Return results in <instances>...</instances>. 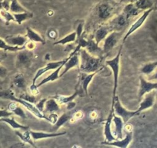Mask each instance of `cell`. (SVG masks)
Returning <instances> with one entry per match:
<instances>
[{"mask_svg":"<svg viewBox=\"0 0 157 148\" xmlns=\"http://www.w3.org/2000/svg\"><path fill=\"white\" fill-rule=\"evenodd\" d=\"M78 54L80 58L79 69L81 72L85 73H93L99 71L102 63L101 57L91 55L86 49H80V50L78 51Z\"/></svg>","mask_w":157,"mask_h":148,"instance_id":"cell-1","label":"cell"},{"mask_svg":"<svg viewBox=\"0 0 157 148\" xmlns=\"http://www.w3.org/2000/svg\"><path fill=\"white\" fill-rule=\"evenodd\" d=\"M0 98L4 99H10V100L14 101V102L18 103L20 105H22V107H25L28 111H29L33 116L36 117L37 118L39 119H44L46 120H49L48 117H46L43 113H41L36 107L35 104L31 103L29 102H27V101L24 100V99H21L19 96H16L14 92L12 89H7V90H0Z\"/></svg>","mask_w":157,"mask_h":148,"instance_id":"cell-2","label":"cell"},{"mask_svg":"<svg viewBox=\"0 0 157 148\" xmlns=\"http://www.w3.org/2000/svg\"><path fill=\"white\" fill-rule=\"evenodd\" d=\"M122 49L123 45L120 46L119 52L116 54L115 57L111 60H107L105 61V64L110 67L113 71V100H114L116 96V91L118 88V84H119V76H120V56H121Z\"/></svg>","mask_w":157,"mask_h":148,"instance_id":"cell-3","label":"cell"},{"mask_svg":"<svg viewBox=\"0 0 157 148\" xmlns=\"http://www.w3.org/2000/svg\"><path fill=\"white\" fill-rule=\"evenodd\" d=\"M112 108L114 110V114L116 116L121 117L125 123H127L130 119H132L134 116L136 115V112L135 111H131L125 108L122 103H120V99L117 96H116L114 100H113L112 103Z\"/></svg>","mask_w":157,"mask_h":148,"instance_id":"cell-4","label":"cell"},{"mask_svg":"<svg viewBox=\"0 0 157 148\" xmlns=\"http://www.w3.org/2000/svg\"><path fill=\"white\" fill-rule=\"evenodd\" d=\"M33 58V53H32V51H29L24 48L22 50L17 52L16 59V67L20 69H28L31 66Z\"/></svg>","mask_w":157,"mask_h":148,"instance_id":"cell-5","label":"cell"},{"mask_svg":"<svg viewBox=\"0 0 157 148\" xmlns=\"http://www.w3.org/2000/svg\"><path fill=\"white\" fill-rule=\"evenodd\" d=\"M121 37V33L118 31H112L106 38L103 40V46H102V52L103 54H107L114 49L117 43Z\"/></svg>","mask_w":157,"mask_h":148,"instance_id":"cell-6","label":"cell"},{"mask_svg":"<svg viewBox=\"0 0 157 148\" xmlns=\"http://www.w3.org/2000/svg\"><path fill=\"white\" fill-rule=\"evenodd\" d=\"M152 10H153V9L152 8V9H149V10H146V11L143 12V14H142L141 16H140V17H139L138 19H137L136 20L135 22H134L131 25V26L129 27V29H128V31L126 32V33L125 34V36H123V43H124V42L127 40V38L129 37V36H130V35H132L134 32L136 31L138 29H140V27L143 25V23L146 22V20L147 19V18L149 17V16L150 15V13H152Z\"/></svg>","mask_w":157,"mask_h":148,"instance_id":"cell-7","label":"cell"},{"mask_svg":"<svg viewBox=\"0 0 157 148\" xmlns=\"http://www.w3.org/2000/svg\"><path fill=\"white\" fill-rule=\"evenodd\" d=\"M79 50H80V48L77 46L75 49L69 56V60H68V61L66 62L64 67H63L64 68V70L63 71V72L60 75L61 77L64 76L66 72H69L72 68L79 66V64H80V58H79V54H78V51Z\"/></svg>","mask_w":157,"mask_h":148,"instance_id":"cell-8","label":"cell"},{"mask_svg":"<svg viewBox=\"0 0 157 148\" xmlns=\"http://www.w3.org/2000/svg\"><path fill=\"white\" fill-rule=\"evenodd\" d=\"M155 96H156V92H155V90H153V91L147 93V94L143 96V99L140 103V107L136 110V115L140 114V113H142L144 110H146L153 107L155 101Z\"/></svg>","mask_w":157,"mask_h":148,"instance_id":"cell-9","label":"cell"},{"mask_svg":"<svg viewBox=\"0 0 157 148\" xmlns=\"http://www.w3.org/2000/svg\"><path fill=\"white\" fill-rule=\"evenodd\" d=\"M140 84L139 90V99H141L147 93L157 90V82H150L145 79L143 76L140 77Z\"/></svg>","mask_w":157,"mask_h":148,"instance_id":"cell-10","label":"cell"},{"mask_svg":"<svg viewBox=\"0 0 157 148\" xmlns=\"http://www.w3.org/2000/svg\"><path fill=\"white\" fill-rule=\"evenodd\" d=\"M64 62H65V60H60V61L50 62V63H48L45 66H43V67H42V68H40V69H38V71L36 72V74H35L34 77H33V84H32L35 85V84H36V80H37L39 78L41 77L43 74H45L46 72H49V71L55 70V69H56L57 68L59 67V66H61L63 63H64Z\"/></svg>","mask_w":157,"mask_h":148,"instance_id":"cell-11","label":"cell"},{"mask_svg":"<svg viewBox=\"0 0 157 148\" xmlns=\"http://www.w3.org/2000/svg\"><path fill=\"white\" fill-rule=\"evenodd\" d=\"M114 116V110L111 109L108 117L106 119L105 125H104V136H105V142H112L117 140L115 134L112 130V123H113V117Z\"/></svg>","mask_w":157,"mask_h":148,"instance_id":"cell-12","label":"cell"},{"mask_svg":"<svg viewBox=\"0 0 157 148\" xmlns=\"http://www.w3.org/2000/svg\"><path fill=\"white\" fill-rule=\"evenodd\" d=\"M126 134L124 138L120 139V140H116L112 142H102V144L109 145V146H116L118 148H127L129 145L130 144L131 141L132 140L133 134L132 132H126Z\"/></svg>","mask_w":157,"mask_h":148,"instance_id":"cell-13","label":"cell"},{"mask_svg":"<svg viewBox=\"0 0 157 148\" xmlns=\"http://www.w3.org/2000/svg\"><path fill=\"white\" fill-rule=\"evenodd\" d=\"M68 60H69V56H68L67 58L65 59V62L63 63V64L61 65V66H59V67H58L56 69L53 70V72H51V73L49 74V75L47 76V77L44 78V79H43V80L40 81V82H39V84H38L37 87H41V86L44 85V84H47V83H49V82H54V81L57 80H58V79L61 78V76H60V72H61L62 69H63V68L64 67L65 64H66V62L68 61Z\"/></svg>","mask_w":157,"mask_h":148,"instance_id":"cell-14","label":"cell"},{"mask_svg":"<svg viewBox=\"0 0 157 148\" xmlns=\"http://www.w3.org/2000/svg\"><path fill=\"white\" fill-rule=\"evenodd\" d=\"M6 42L9 45L16 47H25L27 43V37L25 36L22 35H17V36H10L6 37Z\"/></svg>","mask_w":157,"mask_h":148,"instance_id":"cell-15","label":"cell"},{"mask_svg":"<svg viewBox=\"0 0 157 148\" xmlns=\"http://www.w3.org/2000/svg\"><path fill=\"white\" fill-rule=\"evenodd\" d=\"M30 134L32 136V138L34 141L39 140H43V139H49L52 137H59L66 134V132H60V133H45L39 132V131H33L30 130Z\"/></svg>","mask_w":157,"mask_h":148,"instance_id":"cell-16","label":"cell"},{"mask_svg":"<svg viewBox=\"0 0 157 148\" xmlns=\"http://www.w3.org/2000/svg\"><path fill=\"white\" fill-rule=\"evenodd\" d=\"M97 72H93V73H85V72H81L79 75V82H80V86L82 89V91L88 94V87L91 81L93 80V77L96 76Z\"/></svg>","mask_w":157,"mask_h":148,"instance_id":"cell-17","label":"cell"},{"mask_svg":"<svg viewBox=\"0 0 157 148\" xmlns=\"http://www.w3.org/2000/svg\"><path fill=\"white\" fill-rule=\"evenodd\" d=\"M113 123L115 125V136H116L117 140L123 138V130H124L125 123L123 119L119 116L115 115L113 117Z\"/></svg>","mask_w":157,"mask_h":148,"instance_id":"cell-18","label":"cell"},{"mask_svg":"<svg viewBox=\"0 0 157 148\" xmlns=\"http://www.w3.org/2000/svg\"><path fill=\"white\" fill-rule=\"evenodd\" d=\"M25 36L29 41L42 43L43 45L46 44V41H45L43 36L41 35H39L37 32H36L30 27H27L26 28V35H25Z\"/></svg>","mask_w":157,"mask_h":148,"instance_id":"cell-19","label":"cell"},{"mask_svg":"<svg viewBox=\"0 0 157 148\" xmlns=\"http://www.w3.org/2000/svg\"><path fill=\"white\" fill-rule=\"evenodd\" d=\"M19 105L20 104L18 103L13 101V102L9 104L8 110H10V112H12L14 115L17 116V117H21L22 119H26L27 116L25 112V110Z\"/></svg>","mask_w":157,"mask_h":148,"instance_id":"cell-20","label":"cell"},{"mask_svg":"<svg viewBox=\"0 0 157 148\" xmlns=\"http://www.w3.org/2000/svg\"><path fill=\"white\" fill-rule=\"evenodd\" d=\"M87 50V52L90 53L91 55L96 56H100L103 55L102 48L99 47V44L96 43L94 40H90L88 41L86 47L85 48Z\"/></svg>","mask_w":157,"mask_h":148,"instance_id":"cell-21","label":"cell"},{"mask_svg":"<svg viewBox=\"0 0 157 148\" xmlns=\"http://www.w3.org/2000/svg\"><path fill=\"white\" fill-rule=\"evenodd\" d=\"M112 12H113V9L107 3L102 4L97 9L98 16L99 19H102V20L108 19L111 16Z\"/></svg>","mask_w":157,"mask_h":148,"instance_id":"cell-22","label":"cell"},{"mask_svg":"<svg viewBox=\"0 0 157 148\" xmlns=\"http://www.w3.org/2000/svg\"><path fill=\"white\" fill-rule=\"evenodd\" d=\"M60 110V104L57 102L56 99L55 98H50V99H47L46 104H45V109L44 112L49 113V114H52V113L58 112Z\"/></svg>","mask_w":157,"mask_h":148,"instance_id":"cell-23","label":"cell"},{"mask_svg":"<svg viewBox=\"0 0 157 148\" xmlns=\"http://www.w3.org/2000/svg\"><path fill=\"white\" fill-rule=\"evenodd\" d=\"M0 122H5L6 123L10 125L14 130H29V127L25 126V125H22L21 123H18L13 116L10 117L0 119Z\"/></svg>","mask_w":157,"mask_h":148,"instance_id":"cell-24","label":"cell"},{"mask_svg":"<svg viewBox=\"0 0 157 148\" xmlns=\"http://www.w3.org/2000/svg\"><path fill=\"white\" fill-rule=\"evenodd\" d=\"M112 31H109V28L107 26H101L96 30V33L94 36V40L97 44L99 45V43L102 41H103L106 36L111 33Z\"/></svg>","mask_w":157,"mask_h":148,"instance_id":"cell-25","label":"cell"},{"mask_svg":"<svg viewBox=\"0 0 157 148\" xmlns=\"http://www.w3.org/2000/svg\"><path fill=\"white\" fill-rule=\"evenodd\" d=\"M13 85L19 90H22L23 92L26 91V81H25V77L22 76V74H16V76L13 77Z\"/></svg>","mask_w":157,"mask_h":148,"instance_id":"cell-26","label":"cell"},{"mask_svg":"<svg viewBox=\"0 0 157 148\" xmlns=\"http://www.w3.org/2000/svg\"><path fill=\"white\" fill-rule=\"evenodd\" d=\"M140 12L141 11L135 6L134 3H128L123 9V14L128 19H130L131 17L136 16L137 15L140 14Z\"/></svg>","mask_w":157,"mask_h":148,"instance_id":"cell-27","label":"cell"},{"mask_svg":"<svg viewBox=\"0 0 157 148\" xmlns=\"http://www.w3.org/2000/svg\"><path fill=\"white\" fill-rule=\"evenodd\" d=\"M16 134L18 137L20 138V140H22L24 143H29V145H31L32 146H33V148H36V146L34 143V140L32 138V136L30 134V130H25V132L22 133L20 131H16Z\"/></svg>","mask_w":157,"mask_h":148,"instance_id":"cell-28","label":"cell"},{"mask_svg":"<svg viewBox=\"0 0 157 148\" xmlns=\"http://www.w3.org/2000/svg\"><path fill=\"white\" fill-rule=\"evenodd\" d=\"M14 16L15 22L19 25H21L23 22L30 19L33 18V14L30 12H24V13H13Z\"/></svg>","mask_w":157,"mask_h":148,"instance_id":"cell-29","label":"cell"},{"mask_svg":"<svg viewBox=\"0 0 157 148\" xmlns=\"http://www.w3.org/2000/svg\"><path fill=\"white\" fill-rule=\"evenodd\" d=\"M72 115H73V114H72ZM72 115L71 114L70 112L64 113V114H62V115L58 118L56 123L54 124V129H55V130H58L59 129L60 127H62L66 122L69 121V120L72 117Z\"/></svg>","mask_w":157,"mask_h":148,"instance_id":"cell-30","label":"cell"},{"mask_svg":"<svg viewBox=\"0 0 157 148\" xmlns=\"http://www.w3.org/2000/svg\"><path fill=\"white\" fill-rule=\"evenodd\" d=\"M77 37H76V33L73 32V33H71L69 34H68L67 36H64L63 39L58 40V41L55 42L53 43L54 45H66L69 44L71 43H75L76 42Z\"/></svg>","mask_w":157,"mask_h":148,"instance_id":"cell-31","label":"cell"},{"mask_svg":"<svg viewBox=\"0 0 157 148\" xmlns=\"http://www.w3.org/2000/svg\"><path fill=\"white\" fill-rule=\"evenodd\" d=\"M78 95V91H75V93L72 95H70V96H63V95H58V96H56L55 99H56L57 102L62 105V104H67L68 103L71 102V101H73L74 99H75L77 96Z\"/></svg>","mask_w":157,"mask_h":148,"instance_id":"cell-32","label":"cell"},{"mask_svg":"<svg viewBox=\"0 0 157 148\" xmlns=\"http://www.w3.org/2000/svg\"><path fill=\"white\" fill-rule=\"evenodd\" d=\"M135 6L140 11H146V10H149L152 8V2L150 0H137L136 2L134 3Z\"/></svg>","mask_w":157,"mask_h":148,"instance_id":"cell-33","label":"cell"},{"mask_svg":"<svg viewBox=\"0 0 157 148\" xmlns=\"http://www.w3.org/2000/svg\"><path fill=\"white\" fill-rule=\"evenodd\" d=\"M25 47H16V46H12L9 45L6 42L5 40L0 38V50L2 51H10V52H19V51L23 49Z\"/></svg>","mask_w":157,"mask_h":148,"instance_id":"cell-34","label":"cell"},{"mask_svg":"<svg viewBox=\"0 0 157 148\" xmlns=\"http://www.w3.org/2000/svg\"><path fill=\"white\" fill-rule=\"evenodd\" d=\"M10 11L12 13H24V12H26L27 10L18 2V0H10Z\"/></svg>","mask_w":157,"mask_h":148,"instance_id":"cell-35","label":"cell"},{"mask_svg":"<svg viewBox=\"0 0 157 148\" xmlns=\"http://www.w3.org/2000/svg\"><path fill=\"white\" fill-rule=\"evenodd\" d=\"M157 68V61L152 62V63H149L145 64L144 66H142L141 68V72L145 74V75H151L152 72L155 71V69Z\"/></svg>","mask_w":157,"mask_h":148,"instance_id":"cell-36","label":"cell"},{"mask_svg":"<svg viewBox=\"0 0 157 148\" xmlns=\"http://www.w3.org/2000/svg\"><path fill=\"white\" fill-rule=\"evenodd\" d=\"M128 22V19L124 14H120L115 19L114 25L116 29H123L126 25Z\"/></svg>","mask_w":157,"mask_h":148,"instance_id":"cell-37","label":"cell"},{"mask_svg":"<svg viewBox=\"0 0 157 148\" xmlns=\"http://www.w3.org/2000/svg\"><path fill=\"white\" fill-rule=\"evenodd\" d=\"M0 18L3 19L6 24H9L10 22H15L13 13L4 9H0Z\"/></svg>","mask_w":157,"mask_h":148,"instance_id":"cell-38","label":"cell"},{"mask_svg":"<svg viewBox=\"0 0 157 148\" xmlns=\"http://www.w3.org/2000/svg\"><path fill=\"white\" fill-rule=\"evenodd\" d=\"M23 93V94L20 95V96H19V98H21V99H24V100L27 101V102H29V103H33V104L36 102V96H33V95L30 94V93H27L26 91L24 92V93Z\"/></svg>","mask_w":157,"mask_h":148,"instance_id":"cell-39","label":"cell"},{"mask_svg":"<svg viewBox=\"0 0 157 148\" xmlns=\"http://www.w3.org/2000/svg\"><path fill=\"white\" fill-rule=\"evenodd\" d=\"M46 100H47V99H46V98H43V99H41L40 100H39L36 104H35V106H36V108H37L38 110H39L41 113H43V114H44L45 104H46Z\"/></svg>","mask_w":157,"mask_h":148,"instance_id":"cell-40","label":"cell"},{"mask_svg":"<svg viewBox=\"0 0 157 148\" xmlns=\"http://www.w3.org/2000/svg\"><path fill=\"white\" fill-rule=\"evenodd\" d=\"M29 93L34 96H36L37 95L39 94V87H37V85H36V84H35V85L32 84V85L30 86L29 87Z\"/></svg>","mask_w":157,"mask_h":148,"instance_id":"cell-41","label":"cell"},{"mask_svg":"<svg viewBox=\"0 0 157 148\" xmlns=\"http://www.w3.org/2000/svg\"><path fill=\"white\" fill-rule=\"evenodd\" d=\"M83 117H84V114L82 112V111H77V112H75V114L72 115V117L71 118L72 119V120H71V122L73 123V122L76 121V120H79V119H82Z\"/></svg>","mask_w":157,"mask_h":148,"instance_id":"cell-42","label":"cell"},{"mask_svg":"<svg viewBox=\"0 0 157 148\" xmlns=\"http://www.w3.org/2000/svg\"><path fill=\"white\" fill-rule=\"evenodd\" d=\"M13 115V114L12 112H10V110H1V109H0V119L12 117Z\"/></svg>","mask_w":157,"mask_h":148,"instance_id":"cell-43","label":"cell"},{"mask_svg":"<svg viewBox=\"0 0 157 148\" xmlns=\"http://www.w3.org/2000/svg\"><path fill=\"white\" fill-rule=\"evenodd\" d=\"M8 75V69L6 67L0 64V79H4Z\"/></svg>","mask_w":157,"mask_h":148,"instance_id":"cell-44","label":"cell"},{"mask_svg":"<svg viewBox=\"0 0 157 148\" xmlns=\"http://www.w3.org/2000/svg\"><path fill=\"white\" fill-rule=\"evenodd\" d=\"M82 32H83V25H82V23H79L78 25H77L76 31H75V33H76V37H77L76 41L78 40V39L80 38L81 36H82Z\"/></svg>","mask_w":157,"mask_h":148,"instance_id":"cell-45","label":"cell"},{"mask_svg":"<svg viewBox=\"0 0 157 148\" xmlns=\"http://www.w3.org/2000/svg\"><path fill=\"white\" fill-rule=\"evenodd\" d=\"M48 118H49V120H48V121H49L50 123H52V124L54 125L56 123L59 117L56 114H55V113H52V114H49V116L48 117Z\"/></svg>","mask_w":157,"mask_h":148,"instance_id":"cell-46","label":"cell"},{"mask_svg":"<svg viewBox=\"0 0 157 148\" xmlns=\"http://www.w3.org/2000/svg\"><path fill=\"white\" fill-rule=\"evenodd\" d=\"M36 45L34 42L30 41V42H29V43H26V44H25V49H28V50H29V51H32L33 49H34L35 48H36Z\"/></svg>","mask_w":157,"mask_h":148,"instance_id":"cell-47","label":"cell"},{"mask_svg":"<svg viewBox=\"0 0 157 148\" xmlns=\"http://www.w3.org/2000/svg\"><path fill=\"white\" fill-rule=\"evenodd\" d=\"M75 105H76V103H75L74 101H71V102L68 103H67V105H66V109H67L69 111H71L72 109L75 108Z\"/></svg>","mask_w":157,"mask_h":148,"instance_id":"cell-48","label":"cell"},{"mask_svg":"<svg viewBox=\"0 0 157 148\" xmlns=\"http://www.w3.org/2000/svg\"><path fill=\"white\" fill-rule=\"evenodd\" d=\"M124 130L126 132H132L133 127H132V125L127 124V125H126V126H124Z\"/></svg>","mask_w":157,"mask_h":148,"instance_id":"cell-49","label":"cell"},{"mask_svg":"<svg viewBox=\"0 0 157 148\" xmlns=\"http://www.w3.org/2000/svg\"><path fill=\"white\" fill-rule=\"evenodd\" d=\"M149 80H157V71L149 76Z\"/></svg>","mask_w":157,"mask_h":148,"instance_id":"cell-50","label":"cell"},{"mask_svg":"<svg viewBox=\"0 0 157 148\" xmlns=\"http://www.w3.org/2000/svg\"><path fill=\"white\" fill-rule=\"evenodd\" d=\"M6 57V53H2L1 51H0V60H2V59L5 58Z\"/></svg>","mask_w":157,"mask_h":148,"instance_id":"cell-51","label":"cell"},{"mask_svg":"<svg viewBox=\"0 0 157 148\" xmlns=\"http://www.w3.org/2000/svg\"><path fill=\"white\" fill-rule=\"evenodd\" d=\"M127 1L129 2V3H135L137 0H127Z\"/></svg>","mask_w":157,"mask_h":148,"instance_id":"cell-52","label":"cell"},{"mask_svg":"<svg viewBox=\"0 0 157 148\" xmlns=\"http://www.w3.org/2000/svg\"><path fill=\"white\" fill-rule=\"evenodd\" d=\"M72 148H81L80 146H77V145H74L73 146H72Z\"/></svg>","mask_w":157,"mask_h":148,"instance_id":"cell-53","label":"cell"},{"mask_svg":"<svg viewBox=\"0 0 157 148\" xmlns=\"http://www.w3.org/2000/svg\"><path fill=\"white\" fill-rule=\"evenodd\" d=\"M2 2H3V0H0V6H1V4H2Z\"/></svg>","mask_w":157,"mask_h":148,"instance_id":"cell-54","label":"cell"},{"mask_svg":"<svg viewBox=\"0 0 157 148\" xmlns=\"http://www.w3.org/2000/svg\"><path fill=\"white\" fill-rule=\"evenodd\" d=\"M36 148H39V147H37V146H36Z\"/></svg>","mask_w":157,"mask_h":148,"instance_id":"cell-55","label":"cell"}]
</instances>
